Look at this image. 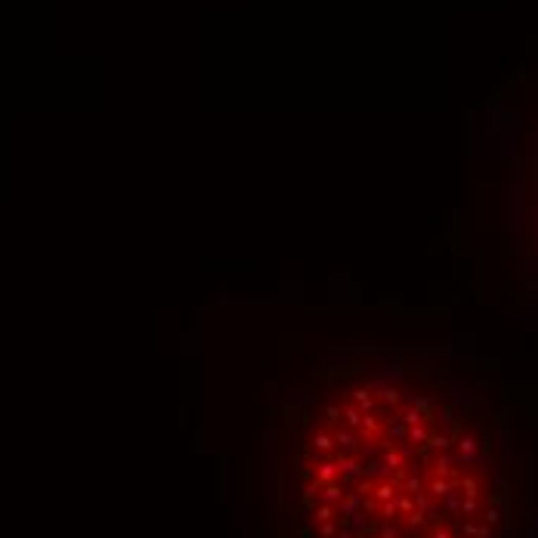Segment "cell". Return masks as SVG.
Here are the masks:
<instances>
[{"label": "cell", "mask_w": 538, "mask_h": 538, "mask_svg": "<svg viewBox=\"0 0 538 538\" xmlns=\"http://www.w3.org/2000/svg\"><path fill=\"white\" fill-rule=\"evenodd\" d=\"M288 513L297 538H489L495 477L467 418L378 371L303 411Z\"/></svg>", "instance_id": "6da1fadb"}]
</instances>
